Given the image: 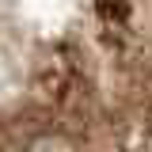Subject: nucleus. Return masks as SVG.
I'll return each mask as SVG.
<instances>
[{
	"label": "nucleus",
	"mask_w": 152,
	"mask_h": 152,
	"mask_svg": "<svg viewBox=\"0 0 152 152\" xmlns=\"http://www.w3.org/2000/svg\"><path fill=\"white\" fill-rule=\"evenodd\" d=\"M0 152H152V8H0Z\"/></svg>",
	"instance_id": "f257e3e1"
}]
</instances>
